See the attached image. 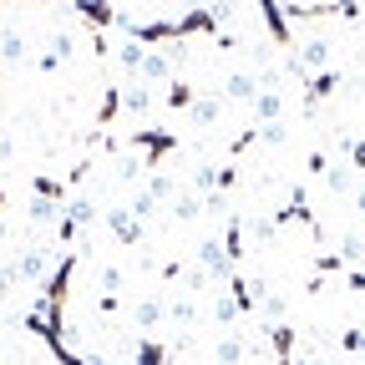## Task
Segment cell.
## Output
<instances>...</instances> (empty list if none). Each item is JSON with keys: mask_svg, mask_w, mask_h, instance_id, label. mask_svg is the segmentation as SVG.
Returning <instances> with one entry per match:
<instances>
[{"mask_svg": "<svg viewBox=\"0 0 365 365\" xmlns=\"http://www.w3.org/2000/svg\"><path fill=\"white\" fill-rule=\"evenodd\" d=\"M107 228H112L122 244H137V239H143V228H137V218H132L127 208H112V213H107Z\"/></svg>", "mask_w": 365, "mask_h": 365, "instance_id": "6da1fadb", "label": "cell"}, {"mask_svg": "<svg viewBox=\"0 0 365 365\" xmlns=\"http://www.w3.org/2000/svg\"><path fill=\"white\" fill-rule=\"evenodd\" d=\"M16 274H21V279H41V274H46V254L41 249H26L16 259Z\"/></svg>", "mask_w": 365, "mask_h": 365, "instance_id": "7a4b0ae2", "label": "cell"}, {"mask_svg": "<svg viewBox=\"0 0 365 365\" xmlns=\"http://www.w3.org/2000/svg\"><path fill=\"white\" fill-rule=\"evenodd\" d=\"M158 319H163V304H158V299H143V304H137V325H143V330H153Z\"/></svg>", "mask_w": 365, "mask_h": 365, "instance_id": "3957f363", "label": "cell"}, {"mask_svg": "<svg viewBox=\"0 0 365 365\" xmlns=\"http://www.w3.org/2000/svg\"><path fill=\"white\" fill-rule=\"evenodd\" d=\"M330 61V41H309L304 46V66H325Z\"/></svg>", "mask_w": 365, "mask_h": 365, "instance_id": "277c9868", "label": "cell"}, {"mask_svg": "<svg viewBox=\"0 0 365 365\" xmlns=\"http://www.w3.org/2000/svg\"><path fill=\"white\" fill-rule=\"evenodd\" d=\"M137 365H163V345L158 340H143V345H137Z\"/></svg>", "mask_w": 365, "mask_h": 365, "instance_id": "5b68a950", "label": "cell"}, {"mask_svg": "<svg viewBox=\"0 0 365 365\" xmlns=\"http://www.w3.org/2000/svg\"><path fill=\"white\" fill-rule=\"evenodd\" d=\"M340 345H345L350 355H355V350L365 355V330H345V335H340Z\"/></svg>", "mask_w": 365, "mask_h": 365, "instance_id": "8992f818", "label": "cell"}, {"mask_svg": "<svg viewBox=\"0 0 365 365\" xmlns=\"http://www.w3.org/2000/svg\"><path fill=\"white\" fill-rule=\"evenodd\" d=\"M355 208H360V213H365V188H360V193H355Z\"/></svg>", "mask_w": 365, "mask_h": 365, "instance_id": "52a82bcc", "label": "cell"}]
</instances>
